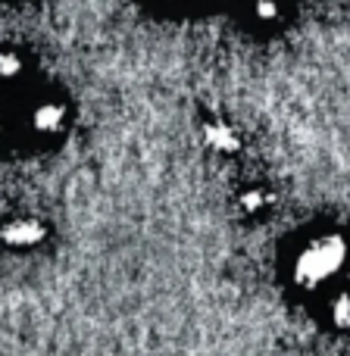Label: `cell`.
<instances>
[{
    "label": "cell",
    "mask_w": 350,
    "mask_h": 356,
    "mask_svg": "<svg viewBox=\"0 0 350 356\" xmlns=\"http://www.w3.org/2000/svg\"><path fill=\"white\" fill-rule=\"evenodd\" d=\"M328 325L335 332H350V291H338L328 300Z\"/></svg>",
    "instance_id": "6"
},
{
    "label": "cell",
    "mask_w": 350,
    "mask_h": 356,
    "mask_svg": "<svg viewBox=\"0 0 350 356\" xmlns=\"http://www.w3.org/2000/svg\"><path fill=\"white\" fill-rule=\"evenodd\" d=\"M25 72V63L16 50H3L0 54V81H16Z\"/></svg>",
    "instance_id": "8"
},
{
    "label": "cell",
    "mask_w": 350,
    "mask_h": 356,
    "mask_svg": "<svg viewBox=\"0 0 350 356\" xmlns=\"http://www.w3.org/2000/svg\"><path fill=\"white\" fill-rule=\"evenodd\" d=\"M47 241V225L31 216H16V219L3 222L0 225V244L6 250H16V253H25V250H35Z\"/></svg>",
    "instance_id": "2"
},
{
    "label": "cell",
    "mask_w": 350,
    "mask_h": 356,
    "mask_svg": "<svg viewBox=\"0 0 350 356\" xmlns=\"http://www.w3.org/2000/svg\"><path fill=\"white\" fill-rule=\"evenodd\" d=\"M66 119H69V113L60 100H41V104H35L29 113V129L35 131L38 138H56L66 129Z\"/></svg>",
    "instance_id": "3"
},
{
    "label": "cell",
    "mask_w": 350,
    "mask_h": 356,
    "mask_svg": "<svg viewBox=\"0 0 350 356\" xmlns=\"http://www.w3.org/2000/svg\"><path fill=\"white\" fill-rule=\"evenodd\" d=\"M238 207L244 209L247 216H260V213H266V209L272 207V194H269L266 188H260V184H253V188L241 191Z\"/></svg>",
    "instance_id": "7"
},
{
    "label": "cell",
    "mask_w": 350,
    "mask_h": 356,
    "mask_svg": "<svg viewBox=\"0 0 350 356\" xmlns=\"http://www.w3.org/2000/svg\"><path fill=\"white\" fill-rule=\"evenodd\" d=\"M203 144L219 156H234L241 150V135L228 122H222V119H209L203 125Z\"/></svg>",
    "instance_id": "4"
},
{
    "label": "cell",
    "mask_w": 350,
    "mask_h": 356,
    "mask_svg": "<svg viewBox=\"0 0 350 356\" xmlns=\"http://www.w3.org/2000/svg\"><path fill=\"white\" fill-rule=\"evenodd\" d=\"M247 13L260 25H276L285 16V0H247Z\"/></svg>",
    "instance_id": "5"
},
{
    "label": "cell",
    "mask_w": 350,
    "mask_h": 356,
    "mask_svg": "<svg viewBox=\"0 0 350 356\" xmlns=\"http://www.w3.org/2000/svg\"><path fill=\"white\" fill-rule=\"evenodd\" d=\"M350 259V241L338 232H326L310 238L307 244H301V250L291 259V282L303 291V294H316L328 282L344 272Z\"/></svg>",
    "instance_id": "1"
},
{
    "label": "cell",
    "mask_w": 350,
    "mask_h": 356,
    "mask_svg": "<svg viewBox=\"0 0 350 356\" xmlns=\"http://www.w3.org/2000/svg\"><path fill=\"white\" fill-rule=\"evenodd\" d=\"M0 138H3V119H0Z\"/></svg>",
    "instance_id": "9"
}]
</instances>
